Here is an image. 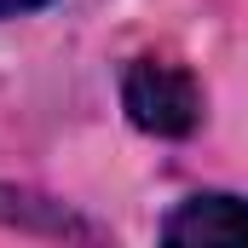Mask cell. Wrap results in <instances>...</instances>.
I'll list each match as a JSON object with an SVG mask.
<instances>
[{"instance_id": "1", "label": "cell", "mask_w": 248, "mask_h": 248, "mask_svg": "<svg viewBox=\"0 0 248 248\" xmlns=\"http://www.w3.org/2000/svg\"><path fill=\"white\" fill-rule=\"evenodd\" d=\"M122 110L150 139H190L202 127V81L173 58H133L122 69Z\"/></svg>"}, {"instance_id": "2", "label": "cell", "mask_w": 248, "mask_h": 248, "mask_svg": "<svg viewBox=\"0 0 248 248\" xmlns=\"http://www.w3.org/2000/svg\"><path fill=\"white\" fill-rule=\"evenodd\" d=\"M162 243L173 248H248V196L196 190L162 219Z\"/></svg>"}, {"instance_id": "3", "label": "cell", "mask_w": 248, "mask_h": 248, "mask_svg": "<svg viewBox=\"0 0 248 248\" xmlns=\"http://www.w3.org/2000/svg\"><path fill=\"white\" fill-rule=\"evenodd\" d=\"M41 6H52V0H0V17H29Z\"/></svg>"}]
</instances>
